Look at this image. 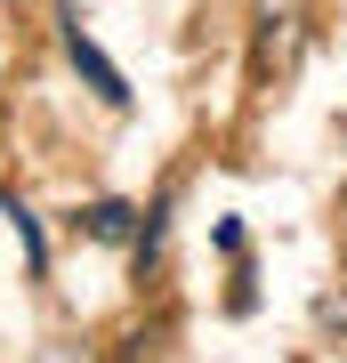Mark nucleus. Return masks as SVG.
<instances>
[{"instance_id": "obj_3", "label": "nucleus", "mask_w": 347, "mask_h": 363, "mask_svg": "<svg viewBox=\"0 0 347 363\" xmlns=\"http://www.w3.org/2000/svg\"><path fill=\"white\" fill-rule=\"evenodd\" d=\"M81 234H89V242H129L138 250V210L129 202H89L81 210Z\"/></svg>"}, {"instance_id": "obj_1", "label": "nucleus", "mask_w": 347, "mask_h": 363, "mask_svg": "<svg viewBox=\"0 0 347 363\" xmlns=\"http://www.w3.org/2000/svg\"><path fill=\"white\" fill-rule=\"evenodd\" d=\"M299 33H307V0H258L250 9V73H283L299 57Z\"/></svg>"}, {"instance_id": "obj_2", "label": "nucleus", "mask_w": 347, "mask_h": 363, "mask_svg": "<svg viewBox=\"0 0 347 363\" xmlns=\"http://www.w3.org/2000/svg\"><path fill=\"white\" fill-rule=\"evenodd\" d=\"M65 57H73V65L89 73V89H97L105 105H129V81H121L114 65H105V49H97L89 33H81V16H73V9H65Z\"/></svg>"}]
</instances>
